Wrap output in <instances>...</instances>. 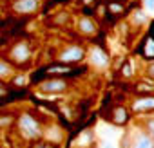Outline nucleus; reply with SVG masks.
I'll return each mask as SVG.
<instances>
[{"mask_svg": "<svg viewBox=\"0 0 154 148\" xmlns=\"http://www.w3.org/2000/svg\"><path fill=\"white\" fill-rule=\"evenodd\" d=\"M15 125H17L18 134H20L24 139H27V141L40 139L42 134H44V130H42V121H40L36 116L29 114V112H22V114L17 117V123H15Z\"/></svg>", "mask_w": 154, "mask_h": 148, "instance_id": "nucleus-1", "label": "nucleus"}, {"mask_svg": "<svg viewBox=\"0 0 154 148\" xmlns=\"http://www.w3.org/2000/svg\"><path fill=\"white\" fill-rule=\"evenodd\" d=\"M87 56V51L82 47V45H76V43H69L65 45L63 49H60L54 56V61H60V63H65V65H78L85 60Z\"/></svg>", "mask_w": 154, "mask_h": 148, "instance_id": "nucleus-2", "label": "nucleus"}, {"mask_svg": "<svg viewBox=\"0 0 154 148\" xmlns=\"http://www.w3.org/2000/svg\"><path fill=\"white\" fill-rule=\"evenodd\" d=\"M31 54H33L31 43L26 42V40H22V42H17V43L11 47V51H9V60H11V63H13L15 67H27L29 61H31Z\"/></svg>", "mask_w": 154, "mask_h": 148, "instance_id": "nucleus-3", "label": "nucleus"}, {"mask_svg": "<svg viewBox=\"0 0 154 148\" xmlns=\"http://www.w3.org/2000/svg\"><path fill=\"white\" fill-rule=\"evenodd\" d=\"M71 89V81L60 76H49L38 83V90L42 94H62Z\"/></svg>", "mask_w": 154, "mask_h": 148, "instance_id": "nucleus-4", "label": "nucleus"}, {"mask_svg": "<svg viewBox=\"0 0 154 148\" xmlns=\"http://www.w3.org/2000/svg\"><path fill=\"white\" fill-rule=\"evenodd\" d=\"M131 110L136 112V114H149V112H154V94H145V96L136 98V99L131 103Z\"/></svg>", "mask_w": 154, "mask_h": 148, "instance_id": "nucleus-5", "label": "nucleus"}, {"mask_svg": "<svg viewBox=\"0 0 154 148\" xmlns=\"http://www.w3.org/2000/svg\"><path fill=\"white\" fill-rule=\"evenodd\" d=\"M107 119H109V121H112V123H114V125H118V126H123V125H127V123H129V119H131L129 108H127V107H123V105H114V107L111 108V112H109Z\"/></svg>", "mask_w": 154, "mask_h": 148, "instance_id": "nucleus-6", "label": "nucleus"}, {"mask_svg": "<svg viewBox=\"0 0 154 148\" xmlns=\"http://www.w3.org/2000/svg\"><path fill=\"white\" fill-rule=\"evenodd\" d=\"M38 6H40L38 0H15L11 4V9L17 15H33L38 9Z\"/></svg>", "mask_w": 154, "mask_h": 148, "instance_id": "nucleus-7", "label": "nucleus"}, {"mask_svg": "<svg viewBox=\"0 0 154 148\" xmlns=\"http://www.w3.org/2000/svg\"><path fill=\"white\" fill-rule=\"evenodd\" d=\"M129 148H154V141L150 139V135H149L147 132L138 130V132H134V134L131 135V144H129Z\"/></svg>", "mask_w": 154, "mask_h": 148, "instance_id": "nucleus-8", "label": "nucleus"}, {"mask_svg": "<svg viewBox=\"0 0 154 148\" xmlns=\"http://www.w3.org/2000/svg\"><path fill=\"white\" fill-rule=\"evenodd\" d=\"M76 29H78V33H82L84 36H93V34H96V24H94V20H93L91 16H87V15L80 16Z\"/></svg>", "mask_w": 154, "mask_h": 148, "instance_id": "nucleus-9", "label": "nucleus"}, {"mask_svg": "<svg viewBox=\"0 0 154 148\" xmlns=\"http://www.w3.org/2000/svg\"><path fill=\"white\" fill-rule=\"evenodd\" d=\"M89 60L96 67H107L109 65V56H107V52L102 47H93L89 51Z\"/></svg>", "mask_w": 154, "mask_h": 148, "instance_id": "nucleus-10", "label": "nucleus"}, {"mask_svg": "<svg viewBox=\"0 0 154 148\" xmlns=\"http://www.w3.org/2000/svg\"><path fill=\"white\" fill-rule=\"evenodd\" d=\"M15 74V69H13V63L11 61H6V60H0V80H8Z\"/></svg>", "mask_w": 154, "mask_h": 148, "instance_id": "nucleus-11", "label": "nucleus"}, {"mask_svg": "<svg viewBox=\"0 0 154 148\" xmlns=\"http://www.w3.org/2000/svg\"><path fill=\"white\" fill-rule=\"evenodd\" d=\"M123 6H122V2H109L107 4V16H120V15H123Z\"/></svg>", "mask_w": 154, "mask_h": 148, "instance_id": "nucleus-12", "label": "nucleus"}, {"mask_svg": "<svg viewBox=\"0 0 154 148\" xmlns=\"http://www.w3.org/2000/svg\"><path fill=\"white\" fill-rule=\"evenodd\" d=\"M17 123V116L13 114H0V128H9Z\"/></svg>", "mask_w": 154, "mask_h": 148, "instance_id": "nucleus-13", "label": "nucleus"}, {"mask_svg": "<svg viewBox=\"0 0 154 148\" xmlns=\"http://www.w3.org/2000/svg\"><path fill=\"white\" fill-rule=\"evenodd\" d=\"M143 126H145V132L150 135V139L154 141V116L152 117H147L145 121H143Z\"/></svg>", "mask_w": 154, "mask_h": 148, "instance_id": "nucleus-14", "label": "nucleus"}, {"mask_svg": "<svg viewBox=\"0 0 154 148\" xmlns=\"http://www.w3.org/2000/svg\"><path fill=\"white\" fill-rule=\"evenodd\" d=\"M120 74H122V76H125V78H131V76H132V65H131V61H125V63H123Z\"/></svg>", "mask_w": 154, "mask_h": 148, "instance_id": "nucleus-15", "label": "nucleus"}, {"mask_svg": "<svg viewBox=\"0 0 154 148\" xmlns=\"http://www.w3.org/2000/svg\"><path fill=\"white\" fill-rule=\"evenodd\" d=\"M31 148H56V144L49 143V141H36V143H33Z\"/></svg>", "mask_w": 154, "mask_h": 148, "instance_id": "nucleus-16", "label": "nucleus"}, {"mask_svg": "<svg viewBox=\"0 0 154 148\" xmlns=\"http://www.w3.org/2000/svg\"><path fill=\"white\" fill-rule=\"evenodd\" d=\"M145 76L150 78V80H154V61H150V63L147 65V69H145Z\"/></svg>", "mask_w": 154, "mask_h": 148, "instance_id": "nucleus-17", "label": "nucleus"}, {"mask_svg": "<svg viewBox=\"0 0 154 148\" xmlns=\"http://www.w3.org/2000/svg\"><path fill=\"white\" fill-rule=\"evenodd\" d=\"M9 94V89H8V85L0 80V98H4V96H8Z\"/></svg>", "mask_w": 154, "mask_h": 148, "instance_id": "nucleus-18", "label": "nucleus"}, {"mask_svg": "<svg viewBox=\"0 0 154 148\" xmlns=\"http://www.w3.org/2000/svg\"><path fill=\"white\" fill-rule=\"evenodd\" d=\"M96 2H100V0H84L85 6H91V4H96Z\"/></svg>", "mask_w": 154, "mask_h": 148, "instance_id": "nucleus-19", "label": "nucleus"}, {"mask_svg": "<svg viewBox=\"0 0 154 148\" xmlns=\"http://www.w3.org/2000/svg\"><path fill=\"white\" fill-rule=\"evenodd\" d=\"M147 7H149V9L154 7V0H147Z\"/></svg>", "mask_w": 154, "mask_h": 148, "instance_id": "nucleus-20", "label": "nucleus"}, {"mask_svg": "<svg viewBox=\"0 0 154 148\" xmlns=\"http://www.w3.org/2000/svg\"><path fill=\"white\" fill-rule=\"evenodd\" d=\"M102 148H114L111 143H102Z\"/></svg>", "mask_w": 154, "mask_h": 148, "instance_id": "nucleus-21", "label": "nucleus"}, {"mask_svg": "<svg viewBox=\"0 0 154 148\" xmlns=\"http://www.w3.org/2000/svg\"><path fill=\"white\" fill-rule=\"evenodd\" d=\"M85 148H96V146H85Z\"/></svg>", "mask_w": 154, "mask_h": 148, "instance_id": "nucleus-22", "label": "nucleus"}]
</instances>
